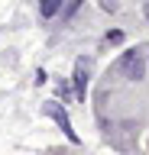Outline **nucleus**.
Masks as SVG:
<instances>
[{"instance_id":"nucleus-6","label":"nucleus","mask_w":149,"mask_h":155,"mask_svg":"<svg viewBox=\"0 0 149 155\" xmlns=\"http://www.w3.org/2000/svg\"><path fill=\"white\" fill-rule=\"evenodd\" d=\"M104 42H107V45H120V42H123V32H120V29H113V32H107V36H104Z\"/></svg>"},{"instance_id":"nucleus-4","label":"nucleus","mask_w":149,"mask_h":155,"mask_svg":"<svg viewBox=\"0 0 149 155\" xmlns=\"http://www.w3.org/2000/svg\"><path fill=\"white\" fill-rule=\"evenodd\" d=\"M55 13H62V0H39V16L52 19Z\"/></svg>"},{"instance_id":"nucleus-1","label":"nucleus","mask_w":149,"mask_h":155,"mask_svg":"<svg viewBox=\"0 0 149 155\" xmlns=\"http://www.w3.org/2000/svg\"><path fill=\"white\" fill-rule=\"evenodd\" d=\"M117 71H123L127 78H143V52L139 48H130V52H123L120 55V61H117Z\"/></svg>"},{"instance_id":"nucleus-8","label":"nucleus","mask_w":149,"mask_h":155,"mask_svg":"<svg viewBox=\"0 0 149 155\" xmlns=\"http://www.w3.org/2000/svg\"><path fill=\"white\" fill-rule=\"evenodd\" d=\"M143 16L149 19V0H146V3H143Z\"/></svg>"},{"instance_id":"nucleus-7","label":"nucleus","mask_w":149,"mask_h":155,"mask_svg":"<svg viewBox=\"0 0 149 155\" xmlns=\"http://www.w3.org/2000/svg\"><path fill=\"white\" fill-rule=\"evenodd\" d=\"M100 10H107V13H113V10H117V0H100Z\"/></svg>"},{"instance_id":"nucleus-3","label":"nucleus","mask_w":149,"mask_h":155,"mask_svg":"<svg viewBox=\"0 0 149 155\" xmlns=\"http://www.w3.org/2000/svg\"><path fill=\"white\" fill-rule=\"evenodd\" d=\"M84 94H88V58H78L75 65V97L84 104Z\"/></svg>"},{"instance_id":"nucleus-2","label":"nucleus","mask_w":149,"mask_h":155,"mask_svg":"<svg viewBox=\"0 0 149 155\" xmlns=\"http://www.w3.org/2000/svg\"><path fill=\"white\" fill-rule=\"evenodd\" d=\"M46 113H49L55 123H59V129L68 136V142H75V145H78V133H75V126H71L68 113H65V107H62V104H46Z\"/></svg>"},{"instance_id":"nucleus-5","label":"nucleus","mask_w":149,"mask_h":155,"mask_svg":"<svg viewBox=\"0 0 149 155\" xmlns=\"http://www.w3.org/2000/svg\"><path fill=\"white\" fill-rule=\"evenodd\" d=\"M81 3H84V0H62V19H71L75 13H78Z\"/></svg>"}]
</instances>
